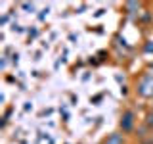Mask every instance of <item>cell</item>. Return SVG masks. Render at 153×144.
<instances>
[{"label":"cell","instance_id":"cell-1","mask_svg":"<svg viewBox=\"0 0 153 144\" xmlns=\"http://www.w3.org/2000/svg\"><path fill=\"white\" fill-rule=\"evenodd\" d=\"M140 94L142 96H151L153 94V79L151 77H147V79L140 85Z\"/></svg>","mask_w":153,"mask_h":144},{"label":"cell","instance_id":"cell-2","mask_svg":"<svg viewBox=\"0 0 153 144\" xmlns=\"http://www.w3.org/2000/svg\"><path fill=\"white\" fill-rule=\"evenodd\" d=\"M132 117H134V115H132L130 112L124 113V117H123V121H121V125H123L124 131H130V129H132Z\"/></svg>","mask_w":153,"mask_h":144},{"label":"cell","instance_id":"cell-3","mask_svg":"<svg viewBox=\"0 0 153 144\" xmlns=\"http://www.w3.org/2000/svg\"><path fill=\"white\" fill-rule=\"evenodd\" d=\"M107 144H121V136H119V134H115V136H113Z\"/></svg>","mask_w":153,"mask_h":144},{"label":"cell","instance_id":"cell-4","mask_svg":"<svg viewBox=\"0 0 153 144\" xmlns=\"http://www.w3.org/2000/svg\"><path fill=\"white\" fill-rule=\"evenodd\" d=\"M147 50H149V52H151V50H153V44H147Z\"/></svg>","mask_w":153,"mask_h":144}]
</instances>
